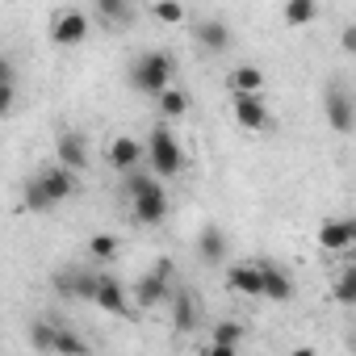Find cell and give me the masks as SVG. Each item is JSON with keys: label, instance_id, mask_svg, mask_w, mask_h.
I'll list each match as a JSON object with an SVG mask.
<instances>
[{"label": "cell", "instance_id": "6da1fadb", "mask_svg": "<svg viewBox=\"0 0 356 356\" xmlns=\"http://www.w3.org/2000/svg\"><path fill=\"white\" fill-rule=\"evenodd\" d=\"M172 76H176V63H172V55H163V51H147V55H138L134 67H130V84H134L138 92H147V97H159L163 88H172Z\"/></svg>", "mask_w": 356, "mask_h": 356}, {"label": "cell", "instance_id": "7a4b0ae2", "mask_svg": "<svg viewBox=\"0 0 356 356\" xmlns=\"http://www.w3.org/2000/svg\"><path fill=\"white\" fill-rule=\"evenodd\" d=\"M147 159H151V168H155V176H172L185 168V151H181V138H176L168 126H155L151 130V138H147Z\"/></svg>", "mask_w": 356, "mask_h": 356}, {"label": "cell", "instance_id": "3957f363", "mask_svg": "<svg viewBox=\"0 0 356 356\" xmlns=\"http://www.w3.org/2000/svg\"><path fill=\"white\" fill-rule=\"evenodd\" d=\"M323 113H327V126H331L335 134H352V130H356V105H352L348 88L335 84V80L323 88Z\"/></svg>", "mask_w": 356, "mask_h": 356}, {"label": "cell", "instance_id": "277c9868", "mask_svg": "<svg viewBox=\"0 0 356 356\" xmlns=\"http://www.w3.org/2000/svg\"><path fill=\"white\" fill-rule=\"evenodd\" d=\"M168 298H172V260H159L147 277L134 281V306L151 310V306H159Z\"/></svg>", "mask_w": 356, "mask_h": 356}, {"label": "cell", "instance_id": "5b68a950", "mask_svg": "<svg viewBox=\"0 0 356 356\" xmlns=\"http://www.w3.org/2000/svg\"><path fill=\"white\" fill-rule=\"evenodd\" d=\"M88 298L101 306V310H109V314H130V298H126V289H122V281L118 277H109V273H92V285H88Z\"/></svg>", "mask_w": 356, "mask_h": 356}, {"label": "cell", "instance_id": "8992f818", "mask_svg": "<svg viewBox=\"0 0 356 356\" xmlns=\"http://www.w3.org/2000/svg\"><path fill=\"white\" fill-rule=\"evenodd\" d=\"M231 109H235V122L243 130H268L273 126V113L260 101V92H231Z\"/></svg>", "mask_w": 356, "mask_h": 356}, {"label": "cell", "instance_id": "52a82bcc", "mask_svg": "<svg viewBox=\"0 0 356 356\" xmlns=\"http://www.w3.org/2000/svg\"><path fill=\"white\" fill-rule=\"evenodd\" d=\"M352 243H356V218H327V222L318 227V248H323V252L343 256Z\"/></svg>", "mask_w": 356, "mask_h": 356}, {"label": "cell", "instance_id": "ba28073f", "mask_svg": "<svg viewBox=\"0 0 356 356\" xmlns=\"http://www.w3.org/2000/svg\"><path fill=\"white\" fill-rule=\"evenodd\" d=\"M84 38H88V17L84 13L72 9V13H59L55 17V26H51V42L55 47H80Z\"/></svg>", "mask_w": 356, "mask_h": 356}, {"label": "cell", "instance_id": "9c48e42d", "mask_svg": "<svg viewBox=\"0 0 356 356\" xmlns=\"http://www.w3.org/2000/svg\"><path fill=\"white\" fill-rule=\"evenodd\" d=\"M130 214H134L138 227L163 222V218H168V193H163V189H151V193H143V197H130Z\"/></svg>", "mask_w": 356, "mask_h": 356}, {"label": "cell", "instance_id": "30bf717a", "mask_svg": "<svg viewBox=\"0 0 356 356\" xmlns=\"http://www.w3.org/2000/svg\"><path fill=\"white\" fill-rule=\"evenodd\" d=\"M55 155H59V163L84 172V168H88V143H84V134H80V130H63L59 143H55Z\"/></svg>", "mask_w": 356, "mask_h": 356}, {"label": "cell", "instance_id": "8fae6325", "mask_svg": "<svg viewBox=\"0 0 356 356\" xmlns=\"http://www.w3.org/2000/svg\"><path fill=\"white\" fill-rule=\"evenodd\" d=\"M260 264V277H264V298H273V302H289L293 298V281H289V273L277 264V260H256Z\"/></svg>", "mask_w": 356, "mask_h": 356}, {"label": "cell", "instance_id": "7c38bea8", "mask_svg": "<svg viewBox=\"0 0 356 356\" xmlns=\"http://www.w3.org/2000/svg\"><path fill=\"white\" fill-rule=\"evenodd\" d=\"M38 181L47 185V193H51V197H55V206H59V202H67V197L76 193V168H67V163H55V168L38 172Z\"/></svg>", "mask_w": 356, "mask_h": 356}, {"label": "cell", "instance_id": "4fadbf2b", "mask_svg": "<svg viewBox=\"0 0 356 356\" xmlns=\"http://www.w3.org/2000/svg\"><path fill=\"white\" fill-rule=\"evenodd\" d=\"M143 155H147V147H143L138 138H130V134H118V138L109 143V163H113L118 172H134Z\"/></svg>", "mask_w": 356, "mask_h": 356}, {"label": "cell", "instance_id": "5bb4252c", "mask_svg": "<svg viewBox=\"0 0 356 356\" xmlns=\"http://www.w3.org/2000/svg\"><path fill=\"white\" fill-rule=\"evenodd\" d=\"M193 42H197L202 51H214V55H218V51L231 47V30H227L218 17H206V22L193 26Z\"/></svg>", "mask_w": 356, "mask_h": 356}, {"label": "cell", "instance_id": "9a60e30c", "mask_svg": "<svg viewBox=\"0 0 356 356\" xmlns=\"http://www.w3.org/2000/svg\"><path fill=\"white\" fill-rule=\"evenodd\" d=\"M227 281H231V289H235V293L264 298V277H260V264H256V260H248V264H235V268L227 273Z\"/></svg>", "mask_w": 356, "mask_h": 356}, {"label": "cell", "instance_id": "2e32d148", "mask_svg": "<svg viewBox=\"0 0 356 356\" xmlns=\"http://www.w3.org/2000/svg\"><path fill=\"white\" fill-rule=\"evenodd\" d=\"M197 256H202L206 264H222V260H227V235H222L218 227H202V235H197Z\"/></svg>", "mask_w": 356, "mask_h": 356}, {"label": "cell", "instance_id": "e0dca14e", "mask_svg": "<svg viewBox=\"0 0 356 356\" xmlns=\"http://www.w3.org/2000/svg\"><path fill=\"white\" fill-rule=\"evenodd\" d=\"M281 17H285V26L302 30V26H310V22L318 17V0H285Z\"/></svg>", "mask_w": 356, "mask_h": 356}, {"label": "cell", "instance_id": "ac0fdd59", "mask_svg": "<svg viewBox=\"0 0 356 356\" xmlns=\"http://www.w3.org/2000/svg\"><path fill=\"white\" fill-rule=\"evenodd\" d=\"M243 343V327L239 323H214L210 331V352H235Z\"/></svg>", "mask_w": 356, "mask_h": 356}, {"label": "cell", "instance_id": "d6986e66", "mask_svg": "<svg viewBox=\"0 0 356 356\" xmlns=\"http://www.w3.org/2000/svg\"><path fill=\"white\" fill-rule=\"evenodd\" d=\"M231 92H260L264 88V72L260 67H252V63H243V67H235L231 72Z\"/></svg>", "mask_w": 356, "mask_h": 356}, {"label": "cell", "instance_id": "ffe728a7", "mask_svg": "<svg viewBox=\"0 0 356 356\" xmlns=\"http://www.w3.org/2000/svg\"><path fill=\"white\" fill-rule=\"evenodd\" d=\"M331 298L339 306H356V264H348L335 281H331Z\"/></svg>", "mask_w": 356, "mask_h": 356}, {"label": "cell", "instance_id": "44dd1931", "mask_svg": "<svg viewBox=\"0 0 356 356\" xmlns=\"http://www.w3.org/2000/svg\"><path fill=\"white\" fill-rule=\"evenodd\" d=\"M172 323H176V331H189L197 323V306L189 293H172Z\"/></svg>", "mask_w": 356, "mask_h": 356}, {"label": "cell", "instance_id": "7402d4cb", "mask_svg": "<svg viewBox=\"0 0 356 356\" xmlns=\"http://www.w3.org/2000/svg\"><path fill=\"white\" fill-rule=\"evenodd\" d=\"M155 101H159V113H163V118H185V113H189V97H185L181 88H163Z\"/></svg>", "mask_w": 356, "mask_h": 356}, {"label": "cell", "instance_id": "603a6c76", "mask_svg": "<svg viewBox=\"0 0 356 356\" xmlns=\"http://www.w3.org/2000/svg\"><path fill=\"white\" fill-rule=\"evenodd\" d=\"M26 210H34V214H47V210H55V197L47 193V185L38 181V176H34V181L26 185Z\"/></svg>", "mask_w": 356, "mask_h": 356}, {"label": "cell", "instance_id": "cb8c5ba5", "mask_svg": "<svg viewBox=\"0 0 356 356\" xmlns=\"http://www.w3.org/2000/svg\"><path fill=\"white\" fill-rule=\"evenodd\" d=\"M92 5H97L101 22H109V26H122L130 17V0H92Z\"/></svg>", "mask_w": 356, "mask_h": 356}, {"label": "cell", "instance_id": "d4e9b609", "mask_svg": "<svg viewBox=\"0 0 356 356\" xmlns=\"http://www.w3.org/2000/svg\"><path fill=\"white\" fill-rule=\"evenodd\" d=\"M151 189H159L155 185V176H147V172H126V197H143V193H151Z\"/></svg>", "mask_w": 356, "mask_h": 356}, {"label": "cell", "instance_id": "484cf974", "mask_svg": "<svg viewBox=\"0 0 356 356\" xmlns=\"http://www.w3.org/2000/svg\"><path fill=\"white\" fill-rule=\"evenodd\" d=\"M55 335H59V327H51V323H34L30 343H34L38 352H55Z\"/></svg>", "mask_w": 356, "mask_h": 356}, {"label": "cell", "instance_id": "4316f807", "mask_svg": "<svg viewBox=\"0 0 356 356\" xmlns=\"http://www.w3.org/2000/svg\"><path fill=\"white\" fill-rule=\"evenodd\" d=\"M155 17L168 22V26H176V22H185V5H181V0H159V5H155Z\"/></svg>", "mask_w": 356, "mask_h": 356}, {"label": "cell", "instance_id": "83f0119b", "mask_svg": "<svg viewBox=\"0 0 356 356\" xmlns=\"http://www.w3.org/2000/svg\"><path fill=\"white\" fill-rule=\"evenodd\" d=\"M88 252H92L97 260H113V252H118V239H113V235H92V239H88Z\"/></svg>", "mask_w": 356, "mask_h": 356}, {"label": "cell", "instance_id": "f1b7e54d", "mask_svg": "<svg viewBox=\"0 0 356 356\" xmlns=\"http://www.w3.org/2000/svg\"><path fill=\"white\" fill-rule=\"evenodd\" d=\"M88 348H92V343L80 339L76 331H59V335H55V352H88Z\"/></svg>", "mask_w": 356, "mask_h": 356}, {"label": "cell", "instance_id": "f546056e", "mask_svg": "<svg viewBox=\"0 0 356 356\" xmlns=\"http://www.w3.org/2000/svg\"><path fill=\"white\" fill-rule=\"evenodd\" d=\"M339 47H343L348 55H356V22H348V26L339 30Z\"/></svg>", "mask_w": 356, "mask_h": 356}]
</instances>
